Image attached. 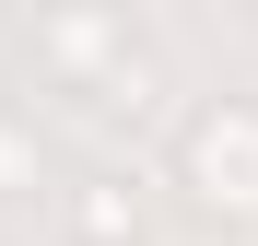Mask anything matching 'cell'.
I'll return each instance as SVG.
<instances>
[{"mask_svg": "<svg viewBox=\"0 0 258 246\" xmlns=\"http://www.w3.org/2000/svg\"><path fill=\"white\" fill-rule=\"evenodd\" d=\"M117 47H129V12H117V0H47V12H35V59H47L71 94H82Z\"/></svg>", "mask_w": 258, "mask_h": 246, "instance_id": "7a4b0ae2", "label": "cell"}, {"mask_svg": "<svg viewBox=\"0 0 258 246\" xmlns=\"http://www.w3.org/2000/svg\"><path fill=\"white\" fill-rule=\"evenodd\" d=\"M82 94H94L106 129H153V117H164V59H153V47H117L94 82H82Z\"/></svg>", "mask_w": 258, "mask_h": 246, "instance_id": "3957f363", "label": "cell"}, {"mask_svg": "<svg viewBox=\"0 0 258 246\" xmlns=\"http://www.w3.org/2000/svg\"><path fill=\"white\" fill-rule=\"evenodd\" d=\"M176 188L200 199L211 223H246V211H258V106H246V94L200 106L188 129H176Z\"/></svg>", "mask_w": 258, "mask_h": 246, "instance_id": "6da1fadb", "label": "cell"}, {"mask_svg": "<svg viewBox=\"0 0 258 246\" xmlns=\"http://www.w3.org/2000/svg\"><path fill=\"white\" fill-rule=\"evenodd\" d=\"M246 12H258V0H246Z\"/></svg>", "mask_w": 258, "mask_h": 246, "instance_id": "8992f818", "label": "cell"}, {"mask_svg": "<svg viewBox=\"0 0 258 246\" xmlns=\"http://www.w3.org/2000/svg\"><path fill=\"white\" fill-rule=\"evenodd\" d=\"M24 188H35V117L0 106V199H24Z\"/></svg>", "mask_w": 258, "mask_h": 246, "instance_id": "5b68a950", "label": "cell"}, {"mask_svg": "<svg viewBox=\"0 0 258 246\" xmlns=\"http://www.w3.org/2000/svg\"><path fill=\"white\" fill-rule=\"evenodd\" d=\"M59 234L71 246H141V188H129V176H82L59 199Z\"/></svg>", "mask_w": 258, "mask_h": 246, "instance_id": "277c9868", "label": "cell"}]
</instances>
